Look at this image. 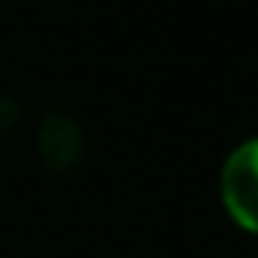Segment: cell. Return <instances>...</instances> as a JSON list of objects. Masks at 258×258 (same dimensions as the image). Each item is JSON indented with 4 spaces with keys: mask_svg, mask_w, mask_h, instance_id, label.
<instances>
[{
    "mask_svg": "<svg viewBox=\"0 0 258 258\" xmlns=\"http://www.w3.org/2000/svg\"><path fill=\"white\" fill-rule=\"evenodd\" d=\"M39 154L49 167L66 170V167H76L82 157V134L79 124L66 114H49L43 121V131H39Z\"/></svg>",
    "mask_w": 258,
    "mask_h": 258,
    "instance_id": "7a4b0ae2",
    "label": "cell"
},
{
    "mask_svg": "<svg viewBox=\"0 0 258 258\" xmlns=\"http://www.w3.org/2000/svg\"><path fill=\"white\" fill-rule=\"evenodd\" d=\"M219 200L239 229L258 235V138H248L219 170Z\"/></svg>",
    "mask_w": 258,
    "mask_h": 258,
    "instance_id": "6da1fadb",
    "label": "cell"
}]
</instances>
